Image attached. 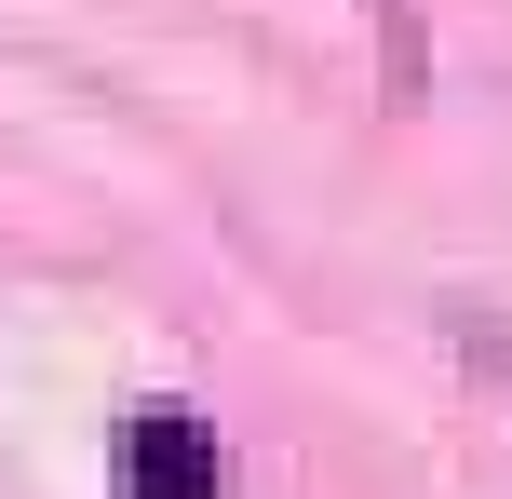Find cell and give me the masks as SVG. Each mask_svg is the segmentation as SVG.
<instances>
[{"label": "cell", "instance_id": "obj_1", "mask_svg": "<svg viewBox=\"0 0 512 499\" xmlns=\"http://www.w3.org/2000/svg\"><path fill=\"white\" fill-rule=\"evenodd\" d=\"M122 499H216V432L176 419V405L122 419Z\"/></svg>", "mask_w": 512, "mask_h": 499}, {"label": "cell", "instance_id": "obj_2", "mask_svg": "<svg viewBox=\"0 0 512 499\" xmlns=\"http://www.w3.org/2000/svg\"><path fill=\"white\" fill-rule=\"evenodd\" d=\"M499 365H512V351H499Z\"/></svg>", "mask_w": 512, "mask_h": 499}]
</instances>
